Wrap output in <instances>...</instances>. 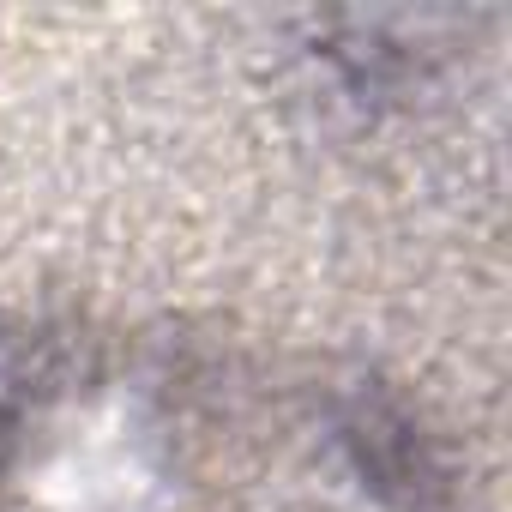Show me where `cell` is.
I'll return each instance as SVG.
<instances>
[{
  "label": "cell",
  "mask_w": 512,
  "mask_h": 512,
  "mask_svg": "<svg viewBox=\"0 0 512 512\" xmlns=\"http://www.w3.org/2000/svg\"><path fill=\"white\" fill-rule=\"evenodd\" d=\"M344 434H350V446H356V458H362V476H368L380 494L404 500L410 512L428 506V494L440 488V476H434L422 440L410 434V422H404L398 410H386V404L368 410V404H362V410L344 422Z\"/></svg>",
  "instance_id": "1"
}]
</instances>
